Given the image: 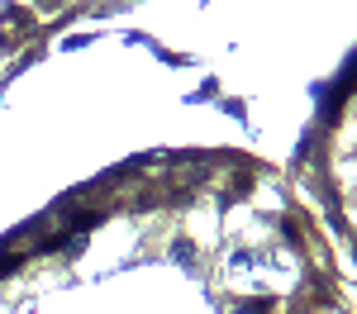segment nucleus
I'll list each match as a JSON object with an SVG mask.
<instances>
[{
  "mask_svg": "<svg viewBox=\"0 0 357 314\" xmlns=\"http://www.w3.org/2000/svg\"><path fill=\"white\" fill-rule=\"evenodd\" d=\"M314 148H319V196L333 214V228L353 243L357 253V57L348 62V72L333 81L329 100H324V114H319V134H314Z\"/></svg>",
  "mask_w": 357,
  "mask_h": 314,
  "instance_id": "1",
  "label": "nucleus"
}]
</instances>
